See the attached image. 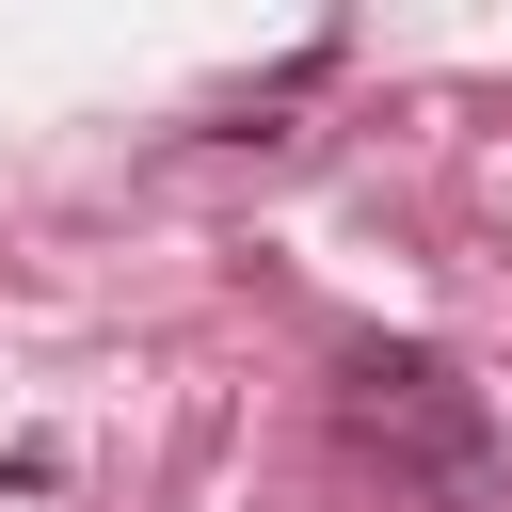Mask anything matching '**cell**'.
Here are the masks:
<instances>
[{"label": "cell", "instance_id": "cell-1", "mask_svg": "<svg viewBox=\"0 0 512 512\" xmlns=\"http://www.w3.org/2000/svg\"><path fill=\"white\" fill-rule=\"evenodd\" d=\"M336 432H352L384 480L448 496V512L496 496V400H480L432 336H368V352H336Z\"/></svg>", "mask_w": 512, "mask_h": 512}]
</instances>
